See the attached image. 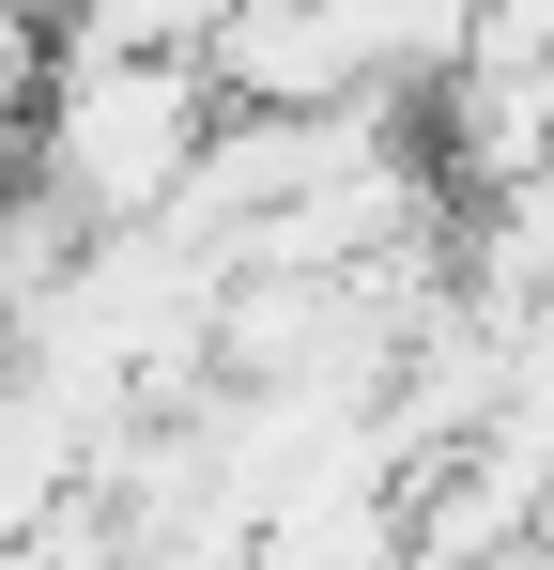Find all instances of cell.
I'll list each match as a JSON object with an SVG mask.
<instances>
[{"mask_svg": "<svg viewBox=\"0 0 554 570\" xmlns=\"http://www.w3.org/2000/svg\"><path fill=\"white\" fill-rule=\"evenodd\" d=\"M216 139V78L185 47H47V94L16 124V186L62 232H155Z\"/></svg>", "mask_w": 554, "mask_h": 570, "instance_id": "1", "label": "cell"}]
</instances>
